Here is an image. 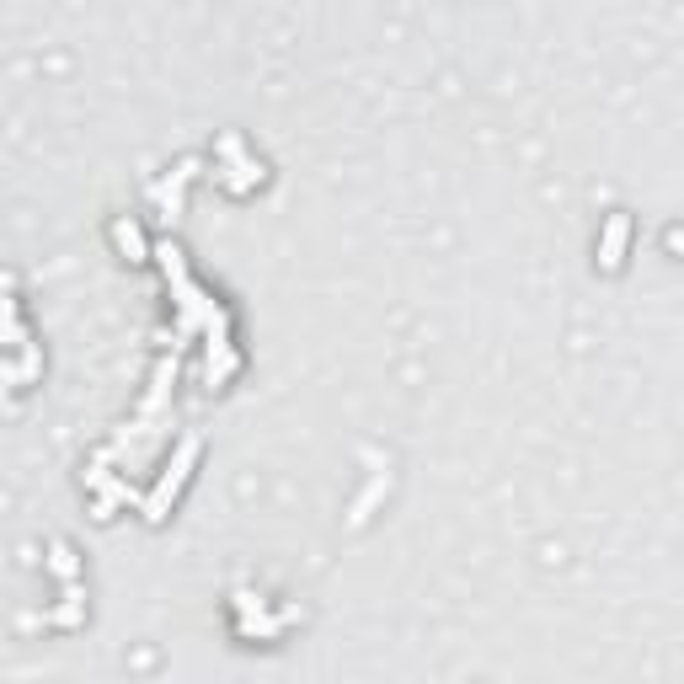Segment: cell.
Here are the masks:
<instances>
[{
  "label": "cell",
  "instance_id": "6da1fadb",
  "mask_svg": "<svg viewBox=\"0 0 684 684\" xmlns=\"http://www.w3.org/2000/svg\"><path fill=\"white\" fill-rule=\"evenodd\" d=\"M626 236H631V220H626V214H615V220L604 225V241H599V268H604V273H615V268H620Z\"/></svg>",
  "mask_w": 684,
  "mask_h": 684
},
{
  "label": "cell",
  "instance_id": "7a4b0ae2",
  "mask_svg": "<svg viewBox=\"0 0 684 684\" xmlns=\"http://www.w3.org/2000/svg\"><path fill=\"white\" fill-rule=\"evenodd\" d=\"M668 246H684V230H668Z\"/></svg>",
  "mask_w": 684,
  "mask_h": 684
}]
</instances>
